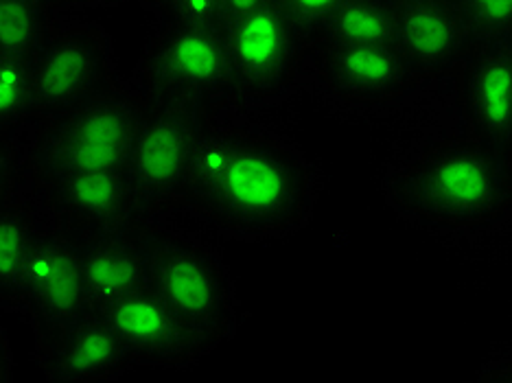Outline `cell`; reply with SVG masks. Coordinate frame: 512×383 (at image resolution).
I'll return each instance as SVG.
<instances>
[{
    "mask_svg": "<svg viewBox=\"0 0 512 383\" xmlns=\"http://www.w3.org/2000/svg\"><path fill=\"white\" fill-rule=\"evenodd\" d=\"M397 38V5L388 0H346L320 33V42L388 44Z\"/></svg>",
    "mask_w": 512,
    "mask_h": 383,
    "instance_id": "obj_18",
    "label": "cell"
},
{
    "mask_svg": "<svg viewBox=\"0 0 512 383\" xmlns=\"http://www.w3.org/2000/svg\"><path fill=\"white\" fill-rule=\"evenodd\" d=\"M147 287L200 335L208 351L235 331V283L219 254L206 243L173 230L143 232Z\"/></svg>",
    "mask_w": 512,
    "mask_h": 383,
    "instance_id": "obj_3",
    "label": "cell"
},
{
    "mask_svg": "<svg viewBox=\"0 0 512 383\" xmlns=\"http://www.w3.org/2000/svg\"><path fill=\"white\" fill-rule=\"evenodd\" d=\"M36 112L33 57L0 53V123L3 132L14 130Z\"/></svg>",
    "mask_w": 512,
    "mask_h": 383,
    "instance_id": "obj_20",
    "label": "cell"
},
{
    "mask_svg": "<svg viewBox=\"0 0 512 383\" xmlns=\"http://www.w3.org/2000/svg\"><path fill=\"white\" fill-rule=\"evenodd\" d=\"M53 228H57V219L49 197L38 173L29 169L7 187L0 213V294L7 303L14 298L22 263Z\"/></svg>",
    "mask_w": 512,
    "mask_h": 383,
    "instance_id": "obj_17",
    "label": "cell"
},
{
    "mask_svg": "<svg viewBox=\"0 0 512 383\" xmlns=\"http://www.w3.org/2000/svg\"><path fill=\"white\" fill-rule=\"evenodd\" d=\"M316 66L331 95L353 106H379L405 95L418 75L388 44L320 42Z\"/></svg>",
    "mask_w": 512,
    "mask_h": 383,
    "instance_id": "obj_10",
    "label": "cell"
},
{
    "mask_svg": "<svg viewBox=\"0 0 512 383\" xmlns=\"http://www.w3.org/2000/svg\"><path fill=\"white\" fill-rule=\"evenodd\" d=\"M36 3H44V0H36Z\"/></svg>",
    "mask_w": 512,
    "mask_h": 383,
    "instance_id": "obj_28",
    "label": "cell"
},
{
    "mask_svg": "<svg viewBox=\"0 0 512 383\" xmlns=\"http://www.w3.org/2000/svg\"><path fill=\"white\" fill-rule=\"evenodd\" d=\"M145 106L132 97L92 95L73 110L53 116L38 138L31 167L40 176L125 171L141 130Z\"/></svg>",
    "mask_w": 512,
    "mask_h": 383,
    "instance_id": "obj_4",
    "label": "cell"
},
{
    "mask_svg": "<svg viewBox=\"0 0 512 383\" xmlns=\"http://www.w3.org/2000/svg\"><path fill=\"white\" fill-rule=\"evenodd\" d=\"M200 132L202 125L189 106L162 101L145 106L130 165L125 169L138 213L180 200Z\"/></svg>",
    "mask_w": 512,
    "mask_h": 383,
    "instance_id": "obj_7",
    "label": "cell"
},
{
    "mask_svg": "<svg viewBox=\"0 0 512 383\" xmlns=\"http://www.w3.org/2000/svg\"><path fill=\"white\" fill-rule=\"evenodd\" d=\"M508 42H510V49H512V36H510V38H508Z\"/></svg>",
    "mask_w": 512,
    "mask_h": 383,
    "instance_id": "obj_27",
    "label": "cell"
},
{
    "mask_svg": "<svg viewBox=\"0 0 512 383\" xmlns=\"http://www.w3.org/2000/svg\"><path fill=\"white\" fill-rule=\"evenodd\" d=\"M173 22L191 27H224V5L221 0H171L167 5Z\"/></svg>",
    "mask_w": 512,
    "mask_h": 383,
    "instance_id": "obj_23",
    "label": "cell"
},
{
    "mask_svg": "<svg viewBox=\"0 0 512 383\" xmlns=\"http://www.w3.org/2000/svg\"><path fill=\"white\" fill-rule=\"evenodd\" d=\"M313 171L283 138L246 127L202 125L180 202L237 237H283L305 224Z\"/></svg>",
    "mask_w": 512,
    "mask_h": 383,
    "instance_id": "obj_1",
    "label": "cell"
},
{
    "mask_svg": "<svg viewBox=\"0 0 512 383\" xmlns=\"http://www.w3.org/2000/svg\"><path fill=\"white\" fill-rule=\"evenodd\" d=\"M106 73V53L90 31H68L49 38L33 57L36 112L57 116L95 95Z\"/></svg>",
    "mask_w": 512,
    "mask_h": 383,
    "instance_id": "obj_12",
    "label": "cell"
},
{
    "mask_svg": "<svg viewBox=\"0 0 512 383\" xmlns=\"http://www.w3.org/2000/svg\"><path fill=\"white\" fill-rule=\"evenodd\" d=\"M504 154L473 134L445 138L394 171L388 195L399 211L423 224L484 228L512 200Z\"/></svg>",
    "mask_w": 512,
    "mask_h": 383,
    "instance_id": "obj_2",
    "label": "cell"
},
{
    "mask_svg": "<svg viewBox=\"0 0 512 383\" xmlns=\"http://www.w3.org/2000/svg\"><path fill=\"white\" fill-rule=\"evenodd\" d=\"M22 303L49 333L90 313L81 246L60 226L46 232L22 263L11 303Z\"/></svg>",
    "mask_w": 512,
    "mask_h": 383,
    "instance_id": "obj_8",
    "label": "cell"
},
{
    "mask_svg": "<svg viewBox=\"0 0 512 383\" xmlns=\"http://www.w3.org/2000/svg\"><path fill=\"white\" fill-rule=\"evenodd\" d=\"M49 40V18L36 0H0V53L36 57Z\"/></svg>",
    "mask_w": 512,
    "mask_h": 383,
    "instance_id": "obj_19",
    "label": "cell"
},
{
    "mask_svg": "<svg viewBox=\"0 0 512 383\" xmlns=\"http://www.w3.org/2000/svg\"><path fill=\"white\" fill-rule=\"evenodd\" d=\"M267 3H272V0H221V5H224L226 22L241 18L246 14H252V11H256Z\"/></svg>",
    "mask_w": 512,
    "mask_h": 383,
    "instance_id": "obj_24",
    "label": "cell"
},
{
    "mask_svg": "<svg viewBox=\"0 0 512 383\" xmlns=\"http://www.w3.org/2000/svg\"><path fill=\"white\" fill-rule=\"evenodd\" d=\"M232 90L248 99H274L294 84L309 49V36L272 0L224 25Z\"/></svg>",
    "mask_w": 512,
    "mask_h": 383,
    "instance_id": "obj_5",
    "label": "cell"
},
{
    "mask_svg": "<svg viewBox=\"0 0 512 383\" xmlns=\"http://www.w3.org/2000/svg\"><path fill=\"white\" fill-rule=\"evenodd\" d=\"M95 313H101L119 335L134 366L186 368L211 353L200 335L151 287Z\"/></svg>",
    "mask_w": 512,
    "mask_h": 383,
    "instance_id": "obj_9",
    "label": "cell"
},
{
    "mask_svg": "<svg viewBox=\"0 0 512 383\" xmlns=\"http://www.w3.org/2000/svg\"><path fill=\"white\" fill-rule=\"evenodd\" d=\"M469 134L502 152L512 147V49L508 40L480 42L462 77Z\"/></svg>",
    "mask_w": 512,
    "mask_h": 383,
    "instance_id": "obj_14",
    "label": "cell"
},
{
    "mask_svg": "<svg viewBox=\"0 0 512 383\" xmlns=\"http://www.w3.org/2000/svg\"><path fill=\"white\" fill-rule=\"evenodd\" d=\"M33 169V167H31ZM49 197L57 226L73 237L101 235L119 230L138 215L132 184L125 171H90L62 173V176H40Z\"/></svg>",
    "mask_w": 512,
    "mask_h": 383,
    "instance_id": "obj_11",
    "label": "cell"
},
{
    "mask_svg": "<svg viewBox=\"0 0 512 383\" xmlns=\"http://www.w3.org/2000/svg\"><path fill=\"white\" fill-rule=\"evenodd\" d=\"M471 40L497 42L512 36V0H456Z\"/></svg>",
    "mask_w": 512,
    "mask_h": 383,
    "instance_id": "obj_21",
    "label": "cell"
},
{
    "mask_svg": "<svg viewBox=\"0 0 512 383\" xmlns=\"http://www.w3.org/2000/svg\"><path fill=\"white\" fill-rule=\"evenodd\" d=\"M469 29L453 0H401L397 3L394 46L421 75L451 71L469 49Z\"/></svg>",
    "mask_w": 512,
    "mask_h": 383,
    "instance_id": "obj_13",
    "label": "cell"
},
{
    "mask_svg": "<svg viewBox=\"0 0 512 383\" xmlns=\"http://www.w3.org/2000/svg\"><path fill=\"white\" fill-rule=\"evenodd\" d=\"M132 366L119 335L95 311L71 327L51 333V342L44 346V368L53 379L108 381Z\"/></svg>",
    "mask_w": 512,
    "mask_h": 383,
    "instance_id": "obj_15",
    "label": "cell"
},
{
    "mask_svg": "<svg viewBox=\"0 0 512 383\" xmlns=\"http://www.w3.org/2000/svg\"><path fill=\"white\" fill-rule=\"evenodd\" d=\"M90 311H103L147 287V252L141 235L125 228L79 241Z\"/></svg>",
    "mask_w": 512,
    "mask_h": 383,
    "instance_id": "obj_16",
    "label": "cell"
},
{
    "mask_svg": "<svg viewBox=\"0 0 512 383\" xmlns=\"http://www.w3.org/2000/svg\"><path fill=\"white\" fill-rule=\"evenodd\" d=\"M346 0H281V5L309 40H318L322 29Z\"/></svg>",
    "mask_w": 512,
    "mask_h": 383,
    "instance_id": "obj_22",
    "label": "cell"
},
{
    "mask_svg": "<svg viewBox=\"0 0 512 383\" xmlns=\"http://www.w3.org/2000/svg\"><path fill=\"white\" fill-rule=\"evenodd\" d=\"M495 379H508V381H512V370H510V373H508V375H497Z\"/></svg>",
    "mask_w": 512,
    "mask_h": 383,
    "instance_id": "obj_25",
    "label": "cell"
},
{
    "mask_svg": "<svg viewBox=\"0 0 512 383\" xmlns=\"http://www.w3.org/2000/svg\"><path fill=\"white\" fill-rule=\"evenodd\" d=\"M147 84L154 101L189 106L232 88L224 27H191L171 22L147 55Z\"/></svg>",
    "mask_w": 512,
    "mask_h": 383,
    "instance_id": "obj_6",
    "label": "cell"
},
{
    "mask_svg": "<svg viewBox=\"0 0 512 383\" xmlns=\"http://www.w3.org/2000/svg\"><path fill=\"white\" fill-rule=\"evenodd\" d=\"M160 3H165V5H169V3H171V0H160Z\"/></svg>",
    "mask_w": 512,
    "mask_h": 383,
    "instance_id": "obj_26",
    "label": "cell"
}]
</instances>
